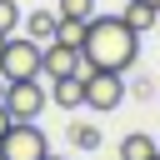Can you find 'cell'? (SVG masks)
Returning <instances> with one entry per match:
<instances>
[{"label": "cell", "instance_id": "cell-1", "mask_svg": "<svg viewBox=\"0 0 160 160\" xmlns=\"http://www.w3.org/2000/svg\"><path fill=\"white\" fill-rule=\"evenodd\" d=\"M140 55V35L120 20V15H95L85 20V40H80V60L85 70H115L125 75Z\"/></svg>", "mask_w": 160, "mask_h": 160}, {"label": "cell", "instance_id": "cell-2", "mask_svg": "<svg viewBox=\"0 0 160 160\" xmlns=\"http://www.w3.org/2000/svg\"><path fill=\"white\" fill-rule=\"evenodd\" d=\"M0 80L15 85V80H40V45L30 35H5L0 40Z\"/></svg>", "mask_w": 160, "mask_h": 160}, {"label": "cell", "instance_id": "cell-3", "mask_svg": "<svg viewBox=\"0 0 160 160\" xmlns=\"http://www.w3.org/2000/svg\"><path fill=\"white\" fill-rule=\"evenodd\" d=\"M45 155H50V140L35 120H15L0 135V160H45Z\"/></svg>", "mask_w": 160, "mask_h": 160}, {"label": "cell", "instance_id": "cell-4", "mask_svg": "<svg viewBox=\"0 0 160 160\" xmlns=\"http://www.w3.org/2000/svg\"><path fill=\"white\" fill-rule=\"evenodd\" d=\"M80 80H85V105L90 110L110 115V110L125 105V75H115V70H85Z\"/></svg>", "mask_w": 160, "mask_h": 160}, {"label": "cell", "instance_id": "cell-5", "mask_svg": "<svg viewBox=\"0 0 160 160\" xmlns=\"http://www.w3.org/2000/svg\"><path fill=\"white\" fill-rule=\"evenodd\" d=\"M45 105H50V90H45L40 80H15V85H5V110H10V120H40Z\"/></svg>", "mask_w": 160, "mask_h": 160}, {"label": "cell", "instance_id": "cell-6", "mask_svg": "<svg viewBox=\"0 0 160 160\" xmlns=\"http://www.w3.org/2000/svg\"><path fill=\"white\" fill-rule=\"evenodd\" d=\"M65 75H85L80 50L75 45H60V40L40 45V80H65Z\"/></svg>", "mask_w": 160, "mask_h": 160}, {"label": "cell", "instance_id": "cell-7", "mask_svg": "<svg viewBox=\"0 0 160 160\" xmlns=\"http://www.w3.org/2000/svg\"><path fill=\"white\" fill-rule=\"evenodd\" d=\"M45 90H50V105H60V110H80V105H85V80H80V75L50 80Z\"/></svg>", "mask_w": 160, "mask_h": 160}, {"label": "cell", "instance_id": "cell-8", "mask_svg": "<svg viewBox=\"0 0 160 160\" xmlns=\"http://www.w3.org/2000/svg\"><path fill=\"white\" fill-rule=\"evenodd\" d=\"M155 155H160V140L145 135V130H130L120 140V160H155Z\"/></svg>", "mask_w": 160, "mask_h": 160}, {"label": "cell", "instance_id": "cell-9", "mask_svg": "<svg viewBox=\"0 0 160 160\" xmlns=\"http://www.w3.org/2000/svg\"><path fill=\"white\" fill-rule=\"evenodd\" d=\"M120 20H125L135 35H150V30L160 25V10H155V5H140V0H130V5L120 10Z\"/></svg>", "mask_w": 160, "mask_h": 160}, {"label": "cell", "instance_id": "cell-10", "mask_svg": "<svg viewBox=\"0 0 160 160\" xmlns=\"http://www.w3.org/2000/svg\"><path fill=\"white\" fill-rule=\"evenodd\" d=\"M20 25H25V35L35 45H50L55 40V10H30V15H20Z\"/></svg>", "mask_w": 160, "mask_h": 160}, {"label": "cell", "instance_id": "cell-11", "mask_svg": "<svg viewBox=\"0 0 160 160\" xmlns=\"http://www.w3.org/2000/svg\"><path fill=\"white\" fill-rule=\"evenodd\" d=\"M65 140H70L75 150H95V145H100V125H80V120H75V125H65Z\"/></svg>", "mask_w": 160, "mask_h": 160}, {"label": "cell", "instance_id": "cell-12", "mask_svg": "<svg viewBox=\"0 0 160 160\" xmlns=\"http://www.w3.org/2000/svg\"><path fill=\"white\" fill-rule=\"evenodd\" d=\"M55 15L60 20H95V0H55Z\"/></svg>", "mask_w": 160, "mask_h": 160}, {"label": "cell", "instance_id": "cell-13", "mask_svg": "<svg viewBox=\"0 0 160 160\" xmlns=\"http://www.w3.org/2000/svg\"><path fill=\"white\" fill-rule=\"evenodd\" d=\"M55 40L80 50V40H85V25H80V20H60V15H55Z\"/></svg>", "mask_w": 160, "mask_h": 160}, {"label": "cell", "instance_id": "cell-14", "mask_svg": "<svg viewBox=\"0 0 160 160\" xmlns=\"http://www.w3.org/2000/svg\"><path fill=\"white\" fill-rule=\"evenodd\" d=\"M20 30V0H0V40Z\"/></svg>", "mask_w": 160, "mask_h": 160}, {"label": "cell", "instance_id": "cell-15", "mask_svg": "<svg viewBox=\"0 0 160 160\" xmlns=\"http://www.w3.org/2000/svg\"><path fill=\"white\" fill-rule=\"evenodd\" d=\"M10 125H15V120H10V110H5V100H0V135H5Z\"/></svg>", "mask_w": 160, "mask_h": 160}, {"label": "cell", "instance_id": "cell-16", "mask_svg": "<svg viewBox=\"0 0 160 160\" xmlns=\"http://www.w3.org/2000/svg\"><path fill=\"white\" fill-rule=\"evenodd\" d=\"M140 5H155V10H160V0H140Z\"/></svg>", "mask_w": 160, "mask_h": 160}, {"label": "cell", "instance_id": "cell-17", "mask_svg": "<svg viewBox=\"0 0 160 160\" xmlns=\"http://www.w3.org/2000/svg\"><path fill=\"white\" fill-rule=\"evenodd\" d=\"M0 100H5V80H0Z\"/></svg>", "mask_w": 160, "mask_h": 160}, {"label": "cell", "instance_id": "cell-18", "mask_svg": "<svg viewBox=\"0 0 160 160\" xmlns=\"http://www.w3.org/2000/svg\"><path fill=\"white\" fill-rule=\"evenodd\" d=\"M45 160H65V155H45Z\"/></svg>", "mask_w": 160, "mask_h": 160}, {"label": "cell", "instance_id": "cell-19", "mask_svg": "<svg viewBox=\"0 0 160 160\" xmlns=\"http://www.w3.org/2000/svg\"><path fill=\"white\" fill-rule=\"evenodd\" d=\"M155 160H160V155H155Z\"/></svg>", "mask_w": 160, "mask_h": 160}]
</instances>
